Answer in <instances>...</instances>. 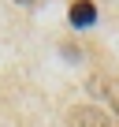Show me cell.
I'll use <instances>...</instances> for the list:
<instances>
[{
	"instance_id": "obj_1",
	"label": "cell",
	"mask_w": 119,
	"mask_h": 127,
	"mask_svg": "<svg viewBox=\"0 0 119 127\" xmlns=\"http://www.w3.org/2000/svg\"><path fill=\"white\" fill-rule=\"evenodd\" d=\"M67 123H71V127H119L115 116H108V112H100V108H89V105H75V108L67 112Z\"/></svg>"
},
{
	"instance_id": "obj_2",
	"label": "cell",
	"mask_w": 119,
	"mask_h": 127,
	"mask_svg": "<svg viewBox=\"0 0 119 127\" xmlns=\"http://www.w3.org/2000/svg\"><path fill=\"white\" fill-rule=\"evenodd\" d=\"M89 86H93V90H97V94L115 108V120H119V79H115V75H97Z\"/></svg>"
},
{
	"instance_id": "obj_3",
	"label": "cell",
	"mask_w": 119,
	"mask_h": 127,
	"mask_svg": "<svg viewBox=\"0 0 119 127\" xmlns=\"http://www.w3.org/2000/svg\"><path fill=\"white\" fill-rule=\"evenodd\" d=\"M93 23H97V4H93V0H75V4H71V26L86 30Z\"/></svg>"
},
{
	"instance_id": "obj_4",
	"label": "cell",
	"mask_w": 119,
	"mask_h": 127,
	"mask_svg": "<svg viewBox=\"0 0 119 127\" xmlns=\"http://www.w3.org/2000/svg\"><path fill=\"white\" fill-rule=\"evenodd\" d=\"M19 4H30V0H19Z\"/></svg>"
}]
</instances>
